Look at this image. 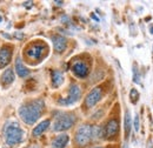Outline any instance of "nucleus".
<instances>
[{"instance_id": "13", "label": "nucleus", "mask_w": 153, "mask_h": 148, "mask_svg": "<svg viewBox=\"0 0 153 148\" xmlns=\"http://www.w3.org/2000/svg\"><path fill=\"white\" fill-rule=\"evenodd\" d=\"M16 71H17V73H18V75H19L20 78H25V76H27L30 74V71L22 64V61H21V59H20L19 56L16 60Z\"/></svg>"}, {"instance_id": "17", "label": "nucleus", "mask_w": 153, "mask_h": 148, "mask_svg": "<svg viewBox=\"0 0 153 148\" xmlns=\"http://www.w3.org/2000/svg\"><path fill=\"white\" fill-rule=\"evenodd\" d=\"M131 126H132V124H131V114H130L128 111H126V114H125V136H126V139L130 136Z\"/></svg>"}, {"instance_id": "9", "label": "nucleus", "mask_w": 153, "mask_h": 148, "mask_svg": "<svg viewBox=\"0 0 153 148\" xmlns=\"http://www.w3.org/2000/svg\"><path fill=\"white\" fill-rule=\"evenodd\" d=\"M52 41H53V46H54V50L57 53H61L66 50V46H67V41L66 39L61 36H53L52 37Z\"/></svg>"}, {"instance_id": "21", "label": "nucleus", "mask_w": 153, "mask_h": 148, "mask_svg": "<svg viewBox=\"0 0 153 148\" xmlns=\"http://www.w3.org/2000/svg\"><path fill=\"white\" fill-rule=\"evenodd\" d=\"M147 148H153V144H152V141H150V144H149V146H147Z\"/></svg>"}, {"instance_id": "2", "label": "nucleus", "mask_w": 153, "mask_h": 148, "mask_svg": "<svg viewBox=\"0 0 153 148\" xmlns=\"http://www.w3.org/2000/svg\"><path fill=\"white\" fill-rule=\"evenodd\" d=\"M5 141L8 146H16L20 144L24 139V132L20 128L18 122H8L5 127Z\"/></svg>"}, {"instance_id": "7", "label": "nucleus", "mask_w": 153, "mask_h": 148, "mask_svg": "<svg viewBox=\"0 0 153 148\" xmlns=\"http://www.w3.org/2000/svg\"><path fill=\"white\" fill-rule=\"evenodd\" d=\"M45 51H46V46L44 44H36V45L31 46L26 53L32 59H40L42 54L45 53Z\"/></svg>"}, {"instance_id": "14", "label": "nucleus", "mask_w": 153, "mask_h": 148, "mask_svg": "<svg viewBox=\"0 0 153 148\" xmlns=\"http://www.w3.org/2000/svg\"><path fill=\"white\" fill-rule=\"evenodd\" d=\"M1 81H2V84L5 86H7V85H10V84H12L14 81V72H13L12 68H7L2 73V75H1Z\"/></svg>"}, {"instance_id": "20", "label": "nucleus", "mask_w": 153, "mask_h": 148, "mask_svg": "<svg viewBox=\"0 0 153 148\" xmlns=\"http://www.w3.org/2000/svg\"><path fill=\"white\" fill-rule=\"evenodd\" d=\"M134 128H135L137 132H138L139 128H140V120H139V115H137V116H135V119H134Z\"/></svg>"}, {"instance_id": "22", "label": "nucleus", "mask_w": 153, "mask_h": 148, "mask_svg": "<svg viewBox=\"0 0 153 148\" xmlns=\"http://www.w3.org/2000/svg\"><path fill=\"white\" fill-rule=\"evenodd\" d=\"M151 33H152V34H153V26H152V27H151Z\"/></svg>"}, {"instance_id": "16", "label": "nucleus", "mask_w": 153, "mask_h": 148, "mask_svg": "<svg viewBox=\"0 0 153 148\" xmlns=\"http://www.w3.org/2000/svg\"><path fill=\"white\" fill-rule=\"evenodd\" d=\"M64 82V75L60 71H53L52 72V85L53 87H59Z\"/></svg>"}, {"instance_id": "19", "label": "nucleus", "mask_w": 153, "mask_h": 148, "mask_svg": "<svg viewBox=\"0 0 153 148\" xmlns=\"http://www.w3.org/2000/svg\"><path fill=\"white\" fill-rule=\"evenodd\" d=\"M133 79H134V82L139 84L140 79H139V74H138V68H137V65H135V64L133 65Z\"/></svg>"}, {"instance_id": "4", "label": "nucleus", "mask_w": 153, "mask_h": 148, "mask_svg": "<svg viewBox=\"0 0 153 148\" xmlns=\"http://www.w3.org/2000/svg\"><path fill=\"white\" fill-rule=\"evenodd\" d=\"M74 122H76V116L73 114H62L57 118L53 126V130L62 132V130H70L74 125Z\"/></svg>"}, {"instance_id": "15", "label": "nucleus", "mask_w": 153, "mask_h": 148, "mask_svg": "<svg viewBox=\"0 0 153 148\" xmlns=\"http://www.w3.org/2000/svg\"><path fill=\"white\" fill-rule=\"evenodd\" d=\"M50 124H51V122H50V120H44V121H41L38 126H36V128L33 130L32 134H33L34 136H39V135H41L45 130L48 128Z\"/></svg>"}, {"instance_id": "10", "label": "nucleus", "mask_w": 153, "mask_h": 148, "mask_svg": "<svg viewBox=\"0 0 153 148\" xmlns=\"http://www.w3.org/2000/svg\"><path fill=\"white\" fill-rule=\"evenodd\" d=\"M118 130H119V122H118V120L112 119L107 122V125L105 127V135L107 138H113L118 133Z\"/></svg>"}, {"instance_id": "5", "label": "nucleus", "mask_w": 153, "mask_h": 148, "mask_svg": "<svg viewBox=\"0 0 153 148\" xmlns=\"http://www.w3.org/2000/svg\"><path fill=\"white\" fill-rule=\"evenodd\" d=\"M80 96H81L80 87L78 85H72L70 87V91H68V96L64 98V99H60L59 104L60 105H73V104H76V101L80 99Z\"/></svg>"}, {"instance_id": "6", "label": "nucleus", "mask_w": 153, "mask_h": 148, "mask_svg": "<svg viewBox=\"0 0 153 148\" xmlns=\"http://www.w3.org/2000/svg\"><path fill=\"white\" fill-rule=\"evenodd\" d=\"M101 95H102V91H101L100 87L93 88L91 92L87 94V96H86V99H85V105H86V107H87V108L93 107L97 102L101 99Z\"/></svg>"}, {"instance_id": "1", "label": "nucleus", "mask_w": 153, "mask_h": 148, "mask_svg": "<svg viewBox=\"0 0 153 148\" xmlns=\"http://www.w3.org/2000/svg\"><path fill=\"white\" fill-rule=\"evenodd\" d=\"M44 101L42 100H34L31 101L24 106H21L19 110V115L24 122L27 125H33L40 118V114L44 110Z\"/></svg>"}, {"instance_id": "18", "label": "nucleus", "mask_w": 153, "mask_h": 148, "mask_svg": "<svg viewBox=\"0 0 153 148\" xmlns=\"http://www.w3.org/2000/svg\"><path fill=\"white\" fill-rule=\"evenodd\" d=\"M130 98H131V101L133 104H137L138 100H139V92L135 90V88H132L131 92H130Z\"/></svg>"}, {"instance_id": "11", "label": "nucleus", "mask_w": 153, "mask_h": 148, "mask_svg": "<svg viewBox=\"0 0 153 148\" xmlns=\"http://www.w3.org/2000/svg\"><path fill=\"white\" fill-rule=\"evenodd\" d=\"M11 50L8 47H2L0 50V68H4L5 66L8 65L10 60H11Z\"/></svg>"}, {"instance_id": "23", "label": "nucleus", "mask_w": 153, "mask_h": 148, "mask_svg": "<svg viewBox=\"0 0 153 148\" xmlns=\"http://www.w3.org/2000/svg\"><path fill=\"white\" fill-rule=\"evenodd\" d=\"M96 148H102V147H96Z\"/></svg>"}, {"instance_id": "3", "label": "nucleus", "mask_w": 153, "mask_h": 148, "mask_svg": "<svg viewBox=\"0 0 153 148\" xmlns=\"http://www.w3.org/2000/svg\"><path fill=\"white\" fill-rule=\"evenodd\" d=\"M93 138V127L90 125H82L76 133V142L79 146L87 145Z\"/></svg>"}, {"instance_id": "8", "label": "nucleus", "mask_w": 153, "mask_h": 148, "mask_svg": "<svg viewBox=\"0 0 153 148\" xmlns=\"http://www.w3.org/2000/svg\"><path fill=\"white\" fill-rule=\"evenodd\" d=\"M72 72L76 74L78 78H86L88 74V67L85 62L82 61H78L74 62L72 66Z\"/></svg>"}, {"instance_id": "12", "label": "nucleus", "mask_w": 153, "mask_h": 148, "mask_svg": "<svg viewBox=\"0 0 153 148\" xmlns=\"http://www.w3.org/2000/svg\"><path fill=\"white\" fill-rule=\"evenodd\" d=\"M68 142V135L67 134H61L57 136L53 142H52V148H64Z\"/></svg>"}]
</instances>
